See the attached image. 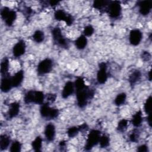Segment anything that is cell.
Returning a JSON list of instances; mask_svg holds the SVG:
<instances>
[{
  "instance_id": "cell-15",
  "label": "cell",
  "mask_w": 152,
  "mask_h": 152,
  "mask_svg": "<svg viewBox=\"0 0 152 152\" xmlns=\"http://www.w3.org/2000/svg\"><path fill=\"white\" fill-rule=\"evenodd\" d=\"M20 107V105L18 102H15L11 103L10 105L8 112V118L10 119L15 118L19 113Z\"/></svg>"
},
{
  "instance_id": "cell-5",
  "label": "cell",
  "mask_w": 152,
  "mask_h": 152,
  "mask_svg": "<svg viewBox=\"0 0 152 152\" xmlns=\"http://www.w3.org/2000/svg\"><path fill=\"white\" fill-rule=\"evenodd\" d=\"M121 5L120 2L117 1H110L106 12H107L109 15L113 18H118L121 14Z\"/></svg>"
},
{
  "instance_id": "cell-42",
  "label": "cell",
  "mask_w": 152,
  "mask_h": 152,
  "mask_svg": "<svg viewBox=\"0 0 152 152\" xmlns=\"http://www.w3.org/2000/svg\"><path fill=\"white\" fill-rule=\"evenodd\" d=\"M65 145V142L64 141H61L59 143V146L61 147H64Z\"/></svg>"
},
{
  "instance_id": "cell-24",
  "label": "cell",
  "mask_w": 152,
  "mask_h": 152,
  "mask_svg": "<svg viewBox=\"0 0 152 152\" xmlns=\"http://www.w3.org/2000/svg\"><path fill=\"white\" fill-rule=\"evenodd\" d=\"M9 68V61L7 58H4L1 63V73L2 75H5L8 73Z\"/></svg>"
},
{
  "instance_id": "cell-3",
  "label": "cell",
  "mask_w": 152,
  "mask_h": 152,
  "mask_svg": "<svg viewBox=\"0 0 152 152\" xmlns=\"http://www.w3.org/2000/svg\"><path fill=\"white\" fill-rule=\"evenodd\" d=\"M100 138V131L97 129H92L89 132L86 144L85 145V150H91L94 146L97 145Z\"/></svg>"
},
{
  "instance_id": "cell-31",
  "label": "cell",
  "mask_w": 152,
  "mask_h": 152,
  "mask_svg": "<svg viewBox=\"0 0 152 152\" xmlns=\"http://www.w3.org/2000/svg\"><path fill=\"white\" fill-rule=\"evenodd\" d=\"M128 121L126 119H123L122 120H121L118 124V126H117V129L118 131H120V132H123L124 131L128 126Z\"/></svg>"
},
{
  "instance_id": "cell-29",
  "label": "cell",
  "mask_w": 152,
  "mask_h": 152,
  "mask_svg": "<svg viewBox=\"0 0 152 152\" xmlns=\"http://www.w3.org/2000/svg\"><path fill=\"white\" fill-rule=\"evenodd\" d=\"M110 140L108 136L106 135H103L102 136H100V140H99V144L101 148H106L109 145Z\"/></svg>"
},
{
  "instance_id": "cell-43",
  "label": "cell",
  "mask_w": 152,
  "mask_h": 152,
  "mask_svg": "<svg viewBox=\"0 0 152 152\" xmlns=\"http://www.w3.org/2000/svg\"><path fill=\"white\" fill-rule=\"evenodd\" d=\"M148 80L150 81L151 80V70L148 72Z\"/></svg>"
},
{
  "instance_id": "cell-21",
  "label": "cell",
  "mask_w": 152,
  "mask_h": 152,
  "mask_svg": "<svg viewBox=\"0 0 152 152\" xmlns=\"http://www.w3.org/2000/svg\"><path fill=\"white\" fill-rule=\"evenodd\" d=\"M110 1H106V0H97L94 1L93 4V6L94 8L97 9L100 11L103 10V9L105 8L106 11V8L109 4Z\"/></svg>"
},
{
  "instance_id": "cell-27",
  "label": "cell",
  "mask_w": 152,
  "mask_h": 152,
  "mask_svg": "<svg viewBox=\"0 0 152 152\" xmlns=\"http://www.w3.org/2000/svg\"><path fill=\"white\" fill-rule=\"evenodd\" d=\"M126 94L125 93H121L117 95L116 98L115 99V104L116 106H120L124 104L126 100Z\"/></svg>"
},
{
  "instance_id": "cell-1",
  "label": "cell",
  "mask_w": 152,
  "mask_h": 152,
  "mask_svg": "<svg viewBox=\"0 0 152 152\" xmlns=\"http://www.w3.org/2000/svg\"><path fill=\"white\" fill-rule=\"evenodd\" d=\"M74 86L76 88L77 104L80 108H83L87 104L88 100L94 97V91L85 84L82 77H78L75 80Z\"/></svg>"
},
{
  "instance_id": "cell-19",
  "label": "cell",
  "mask_w": 152,
  "mask_h": 152,
  "mask_svg": "<svg viewBox=\"0 0 152 152\" xmlns=\"http://www.w3.org/2000/svg\"><path fill=\"white\" fill-rule=\"evenodd\" d=\"M141 77V73L139 70H135L129 77V83L131 86H134L137 81H138Z\"/></svg>"
},
{
  "instance_id": "cell-38",
  "label": "cell",
  "mask_w": 152,
  "mask_h": 152,
  "mask_svg": "<svg viewBox=\"0 0 152 152\" xmlns=\"http://www.w3.org/2000/svg\"><path fill=\"white\" fill-rule=\"evenodd\" d=\"M56 96L55 94H48L47 95V100L48 102H50L51 103H53L56 100Z\"/></svg>"
},
{
  "instance_id": "cell-36",
  "label": "cell",
  "mask_w": 152,
  "mask_h": 152,
  "mask_svg": "<svg viewBox=\"0 0 152 152\" xmlns=\"http://www.w3.org/2000/svg\"><path fill=\"white\" fill-rule=\"evenodd\" d=\"M138 132L137 130L134 131L131 135H129V140L132 142H137L138 141V137H139V134H138Z\"/></svg>"
},
{
  "instance_id": "cell-4",
  "label": "cell",
  "mask_w": 152,
  "mask_h": 152,
  "mask_svg": "<svg viewBox=\"0 0 152 152\" xmlns=\"http://www.w3.org/2000/svg\"><path fill=\"white\" fill-rule=\"evenodd\" d=\"M52 35L54 42L57 45L64 48L68 47V42L62 35V31L59 27H55L52 30Z\"/></svg>"
},
{
  "instance_id": "cell-20",
  "label": "cell",
  "mask_w": 152,
  "mask_h": 152,
  "mask_svg": "<svg viewBox=\"0 0 152 152\" xmlns=\"http://www.w3.org/2000/svg\"><path fill=\"white\" fill-rule=\"evenodd\" d=\"M10 143V138L6 134H2L0 136V148L1 150H6Z\"/></svg>"
},
{
  "instance_id": "cell-26",
  "label": "cell",
  "mask_w": 152,
  "mask_h": 152,
  "mask_svg": "<svg viewBox=\"0 0 152 152\" xmlns=\"http://www.w3.org/2000/svg\"><path fill=\"white\" fill-rule=\"evenodd\" d=\"M34 91L30 90L28 91L24 95V101L26 104H29L31 103H34Z\"/></svg>"
},
{
  "instance_id": "cell-8",
  "label": "cell",
  "mask_w": 152,
  "mask_h": 152,
  "mask_svg": "<svg viewBox=\"0 0 152 152\" xmlns=\"http://www.w3.org/2000/svg\"><path fill=\"white\" fill-rule=\"evenodd\" d=\"M99 70L97 74V80L100 84H104L107 79V65L104 62H101L99 65Z\"/></svg>"
},
{
  "instance_id": "cell-11",
  "label": "cell",
  "mask_w": 152,
  "mask_h": 152,
  "mask_svg": "<svg viewBox=\"0 0 152 152\" xmlns=\"http://www.w3.org/2000/svg\"><path fill=\"white\" fill-rule=\"evenodd\" d=\"M12 87H13V86L11 77H10L8 74L3 75L1 81V91L4 93H7L11 89Z\"/></svg>"
},
{
  "instance_id": "cell-41",
  "label": "cell",
  "mask_w": 152,
  "mask_h": 152,
  "mask_svg": "<svg viewBox=\"0 0 152 152\" xmlns=\"http://www.w3.org/2000/svg\"><path fill=\"white\" fill-rule=\"evenodd\" d=\"M151 113L148 115L147 116V122L148 123V125H150V126H151Z\"/></svg>"
},
{
  "instance_id": "cell-2",
  "label": "cell",
  "mask_w": 152,
  "mask_h": 152,
  "mask_svg": "<svg viewBox=\"0 0 152 152\" xmlns=\"http://www.w3.org/2000/svg\"><path fill=\"white\" fill-rule=\"evenodd\" d=\"M40 113L43 118L49 119L56 118L59 115V110L56 108L50 107L48 103H43L40 109Z\"/></svg>"
},
{
  "instance_id": "cell-10",
  "label": "cell",
  "mask_w": 152,
  "mask_h": 152,
  "mask_svg": "<svg viewBox=\"0 0 152 152\" xmlns=\"http://www.w3.org/2000/svg\"><path fill=\"white\" fill-rule=\"evenodd\" d=\"M26 43L23 40H20L12 48V53L15 57L22 56L26 52Z\"/></svg>"
},
{
  "instance_id": "cell-6",
  "label": "cell",
  "mask_w": 152,
  "mask_h": 152,
  "mask_svg": "<svg viewBox=\"0 0 152 152\" xmlns=\"http://www.w3.org/2000/svg\"><path fill=\"white\" fill-rule=\"evenodd\" d=\"M53 63L51 59L46 58L39 62L37 65V72L39 74H45L49 73L52 68Z\"/></svg>"
},
{
  "instance_id": "cell-34",
  "label": "cell",
  "mask_w": 152,
  "mask_h": 152,
  "mask_svg": "<svg viewBox=\"0 0 152 152\" xmlns=\"http://www.w3.org/2000/svg\"><path fill=\"white\" fill-rule=\"evenodd\" d=\"M94 33V28L91 25L86 26L83 30V34L85 36H91Z\"/></svg>"
},
{
  "instance_id": "cell-23",
  "label": "cell",
  "mask_w": 152,
  "mask_h": 152,
  "mask_svg": "<svg viewBox=\"0 0 152 152\" xmlns=\"http://www.w3.org/2000/svg\"><path fill=\"white\" fill-rule=\"evenodd\" d=\"M42 145V139L40 136L37 137L31 142V147L35 151H40Z\"/></svg>"
},
{
  "instance_id": "cell-12",
  "label": "cell",
  "mask_w": 152,
  "mask_h": 152,
  "mask_svg": "<svg viewBox=\"0 0 152 152\" xmlns=\"http://www.w3.org/2000/svg\"><path fill=\"white\" fill-rule=\"evenodd\" d=\"M139 12L142 15H148L152 8L151 1H141L138 2Z\"/></svg>"
},
{
  "instance_id": "cell-32",
  "label": "cell",
  "mask_w": 152,
  "mask_h": 152,
  "mask_svg": "<svg viewBox=\"0 0 152 152\" xmlns=\"http://www.w3.org/2000/svg\"><path fill=\"white\" fill-rule=\"evenodd\" d=\"M80 131L78 126H71L67 130V135L69 138H72L78 134Z\"/></svg>"
},
{
  "instance_id": "cell-18",
  "label": "cell",
  "mask_w": 152,
  "mask_h": 152,
  "mask_svg": "<svg viewBox=\"0 0 152 152\" xmlns=\"http://www.w3.org/2000/svg\"><path fill=\"white\" fill-rule=\"evenodd\" d=\"M131 122L132 125L135 127H138L141 125L142 122V116L141 110H138L133 115Z\"/></svg>"
},
{
  "instance_id": "cell-22",
  "label": "cell",
  "mask_w": 152,
  "mask_h": 152,
  "mask_svg": "<svg viewBox=\"0 0 152 152\" xmlns=\"http://www.w3.org/2000/svg\"><path fill=\"white\" fill-rule=\"evenodd\" d=\"M45 99V95L42 91H34V103L36 104H42Z\"/></svg>"
},
{
  "instance_id": "cell-28",
  "label": "cell",
  "mask_w": 152,
  "mask_h": 152,
  "mask_svg": "<svg viewBox=\"0 0 152 152\" xmlns=\"http://www.w3.org/2000/svg\"><path fill=\"white\" fill-rule=\"evenodd\" d=\"M33 40L37 43H41L45 39V35L43 31L40 30H36L33 35Z\"/></svg>"
},
{
  "instance_id": "cell-30",
  "label": "cell",
  "mask_w": 152,
  "mask_h": 152,
  "mask_svg": "<svg viewBox=\"0 0 152 152\" xmlns=\"http://www.w3.org/2000/svg\"><path fill=\"white\" fill-rule=\"evenodd\" d=\"M144 109L145 113L147 115L151 113V96H149L148 98L145 100V102L144 105Z\"/></svg>"
},
{
  "instance_id": "cell-14",
  "label": "cell",
  "mask_w": 152,
  "mask_h": 152,
  "mask_svg": "<svg viewBox=\"0 0 152 152\" xmlns=\"http://www.w3.org/2000/svg\"><path fill=\"white\" fill-rule=\"evenodd\" d=\"M74 84L72 82L69 81L66 82L62 91V97L64 99H66L71 96L74 92Z\"/></svg>"
},
{
  "instance_id": "cell-13",
  "label": "cell",
  "mask_w": 152,
  "mask_h": 152,
  "mask_svg": "<svg viewBox=\"0 0 152 152\" xmlns=\"http://www.w3.org/2000/svg\"><path fill=\"white\" fill-rule=\"evenodd\" d=\"M45 135L49 141H52L55 136V127L54 125L50 123L48 124L45 129Z\"/></svg>"
},
{
  "instance_id": "cell-37",
  "label": "cell",
  "mask_w": 152,
  "mask_h": 152,
  "mask_svg": "<svg viewBox=\"0 0 152 152\" xmlns=\"http://www.w3.org/2000/svg\"><path fill=\"white\" fill-rule=\"evenodd\" d=\"M141 58L144 61H148L151 58V55L148 52L144 51L141 54Z\"/></svg>"
},
{
  "instance_id": "cell-7",
  "label": "cell",
  "mask_w": 152,
  "mask_h": 152,
  "mask_svg": "<svg viewBox=\"0 0 152 152\" xmlns=\"http://www.w3.org/2000/svg\"><path fill=\"white\" fill-rule=\"evenodd\" d=\"M55 18L58 21H64L68 26H71L74 22V18L70 14L66 13L62 10H58L54 14Z\"/></svg>"
},
{
  "instance_id": "cell-25",
  "label": "cell",
  "mask_w": 152,
  "mask_h": 152,
  "mask_svg": "<svg viewBox=\"0 0 152 152\" xmlns=\"http://www.w3.org/2000/svg\"><path fill=\"white\" fill-rule=\"evenodd\" d=\"M16 17H17L16 12L13 10H10L8 15L7 16L6 19L4 20L5 24L8 26H11L12 25L14 21H15Z\"/></svg>"
},
{
  "instance_id": "cell-16",
  "label": "cell",
  "mask_w": 152,
  "mask_h": 152,
  "mask_svg": "<svg viewBox=\"0 0 152 152\" xmlns=\"http://www.w3.org/2000/svg\"><path fill=\"white\" fill-rule=\"evenodd\" d=\"M24 78V72L23 70H20L16 72L12 77V83L14 87H17L21 84Z\"/></svg>"
},
{
  "instance_id": "cell-17",
  "label": "cell",
  "mask_w": 152,
  "mask_h": 152,
  "mask_svg": "<svg viewBox=\"0 0 152 152\" xmlns=\"http://www.w3.org/2000/svg\"><path fill=\"white\" fill-rule=\"evenodd\" d=\"M87 44V39L84 35L79 36L75 41V45L78 49H83L86 48Z\"/></svg>"
},
{
  "instance_id": "cell-33",
  "label": "cell",
  "mask_w": 152,
  "mask_h": 152,
  "mask_svg": "<svg viewBox=\"0 0 152 152\" xmlns=\"http://www.w3.org/2000/svg\"><path fill=\"white\" fill-rule=\"evenodd\" d=\"M21 150V143L18 141H14L11 147L10 151L11 152H19Z\"/></svg>"
},
{
  "instance_id": "cell-35",
  "label": "cell",
  "mask_w": 152,
  "mask_h": 152,
  "mask_svg": "<svg viewBox=\"0 0 152 152\" xmlns=\"http://www.w3.org/2000/svg\"><path fill=\"white\" fill-rule=\"evenodd\" d=\"M10 9L6 7H3V8L1 10V16L3 20H5L6 19V18L7 17V16L8 15V14L10 13Z\"/></svg>"
},
{
  "instance_id": "cell-9",
  "label": "cell",
  "mask_w": 152,
  "mask_h": 152,
  "mask_svg": "<svg viewBox=\"0 0 152 152\" xmlns=\"http://www.w3.org/2000/svg\"><path fill=\"white\" fill-rule=\"evenodd\" d=\"M142 33L138 29H134L130 31L129 33V42L134 46H137L140 44L142 39Z\"/></svg>"
},
{
  "instance_id": "cell-40",
  "label": "cell",
  "mask_w": 152,
  "mask_h": 152,
  "mask_svg": "<svg viewBox=\"0 0 152 152\" xmlns=\"http://www.w3.org/2000/svg\"><path fill=\"white\" fill-rule=\"evenodd\" d=\"M59 3V1H49V4L50 6L52 7H54L56 6L57 4H58Z\"/></svg>"
},
{
  "instance_id": "cell-39",
  "label": "cell",
  "mask_w": 152,
  "mask_h": 152,
  "mask_svg": "<svg viewBox=\"0 0 152 152\" xmlns=\"http://www.w3.org/2000/svg\"><path fill=\"white\" fill-rule=\"evenodd\" d=\"M137 151L139 152H147L148 151V147L146 145H141L137 148Z\"/></svg>"
}]
</instances>
